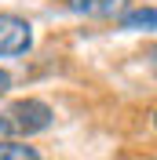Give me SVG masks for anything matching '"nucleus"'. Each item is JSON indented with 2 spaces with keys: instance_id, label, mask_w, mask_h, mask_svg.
<instances>
[{
  "instance_id": "nucleus-1",
  "label": "nucleus",
  "mask_w": 157,
  "mask_h": 160,
  "mask_svg": "<svg viewBox=\"0 0 157 160\" xmlns=\"http://www.w3.org/2000/svg\"><path fill=\"white\" fill-rule=\"evenodd\" d=\"M0 117L8 120L11 135H37V131L51 128L55 113H51L48 102H40V98H19V102H11Z\"/></svg>"
},
{
  "instance_id": "nucleus-2",
  "label": "nucleus",
  "mask_w": 157,
  "mask_h": 160,
  "mask_svg": "<svg viewBox=\"0 0 157 160\" xmlns=\"http://www.w3.org/2000/svg\"><path fill=\"white\" fill-rule=\"evenodd\" d=\"M30 48H33V26L22 15H0V58L26 55Z\"/></svg>"
},
{
  "instance_id": "nucleus-3",
  "label": "nucleus",
  "mask_w": 157,
  "mask_h": 160,
  "mask_svg": "<svg viewBox=\"0 0 157 160\" xmlns=\"http://www.w3.org/2000/svg\"><path fill=\"white\" fill-rule=\"evenodd\" d=\"M69 11H77L84 18H113L128 8V0H66Z\"/></svg>"
},
{
  "instance_id": "nucleus-4",
  "label": "nucleus",
  "mask_w": 157,
  "mask_h": 160,
  "mask_svg": "<svg viewBox=\"0 0 157 160\" xmlns=\"http://www.w3.org/2000/svg\"><path fill=\"white\" fill-rule=\"evenodd\" d=\"M154 18H157L154 4H146V8H135V11H128L124 18H121V26H124V29H154Z\"/></svg>"
},
{
  "instance_id": "nucleus-5",
  "label": "nucleus",
  "mask_w": 157,
  "mask_h": 160,
  "mask_svg": "<svg viewBox=\"0 0 157 160\" xmlns=\"http://www.w3.org/2000/svg\"><path fill=\"white\" fill-rule=\"evenodd\" d=\"M0 160H40V153L26 142H0Z\"/></svg>"
},
{
  "instance_id": "nucleus-6",
  "label": "nucleus",
  "mask_w": 157,
  "mask_h": 160,
  "mask_svg": "<svg viewBox=\"0 0 157 160\" xmlns=\"http://www.w3.org/2000/svg\"><path fill=\"white\" fill-rule=\"evenodd\" d=\"M8 91H11V73H8V69H0V98H4Z\"/></svg>"
},
{
  "instance_id": "nucleus-7",
  "label": "nucleus",
  "mask_w": 157,
  "mask_h": 160,
  "mask_svg": "<svg viewBox=\"0 0 157 160\" xmlns=\"http://www.w3.org/2000/svg\"><path fill=\"white\" fill-rule=\"evenodd\" d=\"M8 138H11V128H8V120L0 117V142H8Z\"/></svg>"
}]
</instances>
